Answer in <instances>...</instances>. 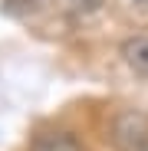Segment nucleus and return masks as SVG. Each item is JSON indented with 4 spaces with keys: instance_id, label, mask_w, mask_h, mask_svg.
<instances>
[{
    "instance_id": "nucleus-2",
    "label": "nucleus",
    "mask_w": 148,
    "mask_h": 151,
    "mask_svg": "<svg viewBox=\"0 0 148 151\" xmlns=\"http://www.w3.org/2000/svg\"><path fill=\"white\" fill-rule=\"evenodd\" d=\"M122 59L125 66L138 76H148V33H138V36H129L122 43Z\"/></svg>"
},
{
    "instance_id": "nucleus-1",
    "label": "nucleus",
    "mask_w": 148,
    "mask_h": 151,
    "mask_svg": "<svg viewBox=\"0 0 148 151\" xmlns=\"http://www.w3.org/2000/svg\"><path fill=\"white\" fill-rule=\"evenodd\" d=\"M112 141L118 151H148V115L122 112L112 125Z\"/></svg>"
},
{
    "instance_id": "nucleus-4",
    "label": "nucleus",
    "mask_w": 148,
    "mask_h": 151,
    "mask_svg": "<svg viewBox=\"0 0 148 151\" xmlns=\"http://www.w3.org/2000/svg\"><path fill=\"white\" fill-rule=\"evenodd\" d=\"M53 7L66 17H89L102 7V0H53Z\"/></svg>"
},
{
    "instance_id": "nucleus-3",
    "label": "nucleus",
    "mask_w": 148,
    "mask_h": 151,
    "mask_svg": "<svg viewBox=\"0 0 148 151\" xmlns=\"http://www.w3.org/2000/svg\"><path fill=\"white\" fill-rule=\"evenodd\" d=\"M30 151H82V145L69 132H43V135L33 138Z\"/></svg>"
}]
</instances>
